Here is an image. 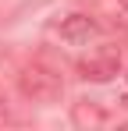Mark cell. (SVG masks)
<instances>
[{"instance_id": "6da1fadb", "label": "cell", "mask_w": 128, "mask_h": 131, "mask_svg": "<svg viewBox=\"0 0 128 131\" xmlns=\"http://www.w3.org/2000/svg\"><path fill=\"white\" fill-rule=\"evenodd\" d=\"M18 89H21V96H25V99H32V103H57V99H61V92H64V82H61V74H57L50 64L32 60V64L21 67Z\"/></svg>"}, {"instance_id": "277c9868", "label": "cell", "mask_w": 128, "mask_h": 131, "mask_svg": "<svg viewBox=\"0 0 128 131\" xmlns=\"http://www.w3.org/2000/svg\"><path fill=\"white\" fill-rule=\"evenodd\" d=\"M71 124H78V128H103V124H110V113H107L100 103L82 99V103L71 106Z\"/></svg>"}, {"instance_id": "7a4b0ae2", "label": "cell", "mask_w": 128, "mask_h": 131, "mask_svg": "<svg viewBox=\"0 0 128 131\" xmlns=\"http://www.w3.org/2000/svg\"><path fill=\"white\" fill-rule=\"evenodd\" d=\"M75 71H78V78H85V82H110V78H117L121 74V53L117 50H96L93 57H82L78 64H75Z\"/></svg>"}, {"instance_id": "3957f363", "label": "cell", "mask_w": 128, "mask_h": 131, "mask_svg": "<svg viewBox=\"0 0 128 131\" xmlns=\"http://www.w3.org/2000/svg\"><path fill=\"white\" fill-rule=\"evenodd\" d=\"M57 36H61L64 43H71V46H82V43H89V39H96V36H100V25H96V18H93V14L75 11V14L61 18Z\"/></svg>"}, {"instance_id": "5b68a950", "label": "cell", "mask_w": 128, "mask_h": 131, "mask_svg": "<svg viewBox=\"0 0 128 131\" xmlns=\"http://www.w3.org/2000/svg\"><path fill=\"white\" fill-rule=\"evenodd\" d=\"M117 7H121V11H128V0H117Z\"/></svg>"}]
</instances>
